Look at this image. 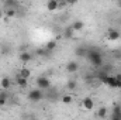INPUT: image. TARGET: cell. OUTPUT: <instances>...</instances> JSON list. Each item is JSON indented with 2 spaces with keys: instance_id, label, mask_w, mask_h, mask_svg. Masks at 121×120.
<instances>
[{
  "instance_id": "6da1fadb",
  "label": "cell",
  "mask_w": 121,
  "mask_h": 120,
  "mask_svg": "<svg viewBox=\"0 0 121 120\" xmlns=\"http://www.w3.org/2000/svg\"><path fill=\"white\" fill-rule=\"evenodd\" d=\"M99 81L103 85H106V86H108L111 89H121V79H117L113 75H108L107 72L99 74Z\"/></svg>"
},
{
  "instance_id": "7a4b0ae2",
  "label": "cell",
  "mask_w": 121,
  "mask_h": 120,
  "mask_svg": "<svg viewBox=\"0 0 121 120\" xmlns=\"http://www.w3.org/2000/svg\"><path fill=\"white\" fill-rule=\"evenodd\" d=\"M87 60L90 61V64L96 68H100L103 65V55L97 51V50H89L87 54H86Z\"/></svg>"
},
{
  "instance_id": "3957f363",
  "label": "cell",
  "mask_w": 121,
  "mask_h": 120,
  "mask_svg": "<svg viewBox=\"0 0 121 120\" xmlns=\"http://www.w3.org/2000/svg\"><path fill=\"white\" fill-rule=\"evenodd\" d=\"M28 100L30 102H39L42 97H44V93H42V89L39 88H35V89H31L28 92Z\"/></svg>"
},
{
  "instance_id": "277c9868",
  "label": "cell",
  "mask_w": 121,
  "mask_h": 120,
  "mask_svg": "<svg viewBox=\"0 0 121 120\" xmlns=\"http://www.w3.org/2000/svg\"><path fill=\"white\" fill-rule=\"evenodd\" d=\"M35 83H37V86L39 89H48L51 86V81L48 78H45V76H38L37 81H35Z\"/></svg>"
},
{
  "instance_id": "5b68a950",
  "label": "cell",
  "mask_w": 121,
  "mask_h": 120,
  "mask_svg": "<svg viewBox=\"0 0 121 120\" xmlns=\"http://www.w3.org/2000/svg\"><path fill=\"white\" fill-rule=\"evenodd\" d=\"M121 37L120 31L116 30V28H108L107 30V35H106V38L108 40V41H118Z\"/></svg>"
},
{
  "instance_id": "8992f818",
  "label": "cell",
  "mask_w": 121,
  "mask_h": 120,
  "mask_svg": "<svg viewBox=\"0 0 121 120\" xmlns=\"http://www.w3.org/2000/svg\"><path fill=\"white\" fill-rule=\"evenodd\" d=\"M78 69H79V64L76 61H69L66 64V71L69 74H75V72H78Z\"/></svg>"
},
{
  "instance_id": "52a82bcc",
  "label": "cell",
  "mask_w": 121,
  "mask_h": 120,
  "mask_svg": "<svg viewBox=\"0 0 121 120\" xmlns=\"http://www.w3.org/2000/svg\"><path fill=\"white\" fill-rule=\"evenodd\" d=\"M18 60L21 61L23 64H27V62H30V61L32 60V55H31V52H28V51L26 50V51H21V52H20Z\"/></svg>"
},
{
  "instance_id": "ba28073f",
  "label": "cell",
  "mask_w": 121,
  "mask_h": 120,
  "mask_svg": "<svg viewBox=\"0 0 121 120\" xmlns=\"http://www.w3.org/2000/svg\"><path fill=\"white\" fill-rule=\"evenodd\" d=\"M82 106H83L85 110H91V109L94 107V102H93L91 97H85L83 102H82Z\"/></svg>"
},
{
  "instance_id": "9c48e42d",
  "label": "cell",
  "mask_w": 121,
  "mask_h": 120,
  "mask_svg": "<svg viewBox=\"0 0 121 120\" xmlns=\"http://www.w3.org/2000/svg\"><path fill=\"white\" fill-rule=\"evenodd\" d=\"M17 0H3L4 9H17Z\"/></svg>"
},
{
  "instance_id": "30bf717a",
  "label": "cell",
  "mask_w": 121,
  "mask_h": 120,
  "mask_svg": "<svg viewBox=\"0 0 121 120\" xmlns=\"http://www.w3.org/2000/svg\"><path fill=\"white\" fill-rule=\"evenodd\" d=\"M111 119L113 120H121V106H114Z\"/></svg>"
},
{
  "instance_id": "8fae6325",
  "label": "cell",
  "mask_w": 121,
  "mask_h": 120,
  "mask_svg": "<svg viewBox=\"0 0 121 120\" xmlns=\"http://www.w3.org/2000/svg\"><path fill=\"white\" fill-rule=\"evenodd\" d=\"M58 1H59V0H48V1H47V9H48L49 11H55V10L58 9Z\"/></svg>"
},
{
  "instance_id": "7c38bea8",
  "label": "cell",
  "mask_w": 121,
  "mask_h": 120,
  "mask_svg": "<svg viewBox=\"0 0 121 120\" xmlns=\"http://www.w3.org/2000/svg\"><path fill=\"white\" fill-rule=\"evenodd\" d=\"M70 27H72L75 31H80V30H83L85 23H83V21H80V20H76V21H73V24H72Z\"/></svg>"
},
{
  "instance_id": "4fadbf2b",
  "label": "cell",
  "mask_w": 121,
  "mask_h": 120,
  "mask_svg": "<svg viewBox=\"0 0 121 120\" xmlns=\"http://www.w3.org/2000/svg\"><path fill=\"white\" fill-rule=\"evenodd\" d=\"M0 86H1V89H9L10 86H11V81L9 79V78H1V81H0Z\"/></svg>"
},
{
  "instance_id": "5bb4252c",
  "label": "cell",
  "mask_w": 121,
  "mask_h": 120,
  "mask_svg": "<svg viewBox=\"0 0 121 120\" xmlns=\"http://www.w3.org/2000/svg\"><path fill=\"white\" fill-rule=\"evenodd\" d=\"M7 99H9V95H7L6 89H3L0 92V106H4L7 103Z\"/></svg>"
},
{
  "instance_id": "9a60e30c",
  "label": "cell",
  "mask_w": 121,
  "mask_h": 120,
  "mask_svg": "<svg viewBox=\"0 0 121 120\" xmlns=\"http://www.w3.org/2000/svg\"><path fill=\"white\" fill-rule=\"evenodd\" d=\"M45 48L51 52V51H54L55 48H56V40H49L47 44H45Z\"/></svg>"
},
{
  "instance_id": "2e32d148",
  "label": "cell",
  "mask_w": 121,
  "mask_h": 120,
  "mask_svg": "<svg viewBox=\"0 0 121 120\" xmlns=\"http://www.w3.org/2000/svg\"><path fill=\"white\" fill-rule=\"evenodd\" d=\"M87 48H85V47H79V48H76L75 50V54L78 55V57H86V54H87Z\"/></svg>"
},
{
  "instance_id": "e0dca14e",
  "label": "cell",
  "mask_w": 121,
  "mask_h": 120,
  "mask_svg": "<svg viewBox=\"0 0 121 120\" xmlns=\"http://www.w3.org/2000/svg\"><path fill=\"white\" fill-rule=\"evenodd\" d=\"M17 83L20 88H27L28 86V82H27V78H23V76H17Z\"/></svg>"
},
{
  "instance_id": "ac0fdd59",
  "label": "cell",
  "mask_w": 121,
  "mask_h": 120,
  "mask_svg": "<svg viewBox=\"0 0 121 120\" xmlns=\"http://www.w3.org/2000/svg\"><path fill=\"white\" fill-rule=\"evenodd\" d=\"M18 75H20V76H23V78H27V79H28V78L31 76V71L28 69V68H26V66H24V68H21V69H20Z\"/></svg>"
},
{
  "instance_id": "d6986e66",
  "label": "cell",
  "mask_w": 121,
  "mask_h": 120,
  "mask_svg": "<svg viewBox=\"0 0 121 120\" xmlns=\"http://www.w3.org/2000/svg\"><path fill=\"white\" fill-rule=\"evenodd\" d=\"M16 11H17V9H4V17H7V18L14 17Z\"/></svg>"
},
{
  "instance_id": "ffe728a7",
  "label": "cell",
  "mask_w": 121,
  "mask_h": 120,
  "mask_svg": "<svg viewBox=\"0 0 121 120\" xmlns=\"http://www.w3.org/2000/svg\"><path fill=\"white\" fill-rule=\"evenodd\" d=\"M97 116H99L100 119H106V117H107V107H100V109L97 110Z\"/></svg>"
},
{
  "instance_id": "44dd1931",
  "label": "cell",
  "mask_w": 121,
  "mask_h": 120,
  "mask_svg": "<svg viewBox=\"0 0 121 120\" xmlns=\"http://www.w3.org/2000/svg\"><path fill=\"white\" fill-rule=\"evenodd\" d=\"M60 100H62V103H65V105H70V103H72V95H63V96L60 97Z\"/></svg>"
},
{
  "instance_id": "7402d4cb",
  "label": "cell",
  "mask_w": 121,
  "mask_h": 120,
  "mask_svg": "<svg viewBox=\"0 0 121 120\" xmlns=\"http://www.w3.org/2000/svg\"><path fill=\"white\" fill-rule=\"evenodd\" d=\"M73 32H75V30H73L72 27H69V28H66V30H65L63 37H65V38H72V37H73Z\"/></svg>"
},
{
  "instance_id": "603a6c76",
  "label": "cell",
  "mask_w": 121,
  "mask_h": 120,
  "mask_svg": "<svg viewBox=\"0 0 121 120\" xmlns=\"http://www.w3.org/2000/svg\"><path fill=\"white\" fill-rule=\"evenodd\" d=\"M47 52H49L47 48L44 50V48H39V50H37V55H39V57H44V55H47Z\"/></svg>"
},
{
  "instance_id": "cb8c5ba5",
  "label": "cell",
  "mask_w": 121,
  "mask_h": 120,
  "mask_svg": "<svg viewBox=\"0 0 121 120\" xmlns=\"http://www.w3.org/2000/svg\"><path fill=\"white\" fill-rule=\"evenodd\" d=\"M68 88H69L70 90L76 89V82H75V81H70V82H68Z\"/></svg>"
},
{
  "instance_id": "d4e9b609",
  "label": "cell",
  "mask_w": 121,
  "mask_h": 120,
  "mask_svg": "<svg viewBox=\"0 0 121 120\" xmlns=\"http://www.w3.org/2000/svg\"><path fill=\"white\" fill-rule=\"evenodd\" d=\"M76 1H78V0H66V3H68V6H72V4H76Z\"/></svg>"
},
{
  "instance_id": "484cf974",
  "label": "cell",
  "mask_w": 121,
  "mask_h": 120,
  "mask_svg": "<svg viewBox=\"0 0 121 120\" xmlns=\"http://www.w3.org/2000/svg\"><path fill=\"white\" fill-rule=\"evenodd\" d=\"M3 17H4V11H3V10H1V9H0V20H1V18H3Z\"/></svg>"
},
{
  "instance_id": "4316f807",
  "label": "cell",
  "mask_w": 121,
  "mask_h": 120,
  "mask_svg": "<svg viewBox=\"0 0 121 120\" xmlns=\"http://www.w3.org/2000/svg\"><path fill=\"white\" fill-rule=\"evenodd\" d=\"M117 4H118V7L121 9V0H118V1H117Z\"/></svg>"
},
{
  "instance_id": "83f0119b",
  "label": "cell",
  "mask_w": 121,
  "mask_h": 120,
  "mask_svg": "<svg viewBox=\"0 0 121 120\" xmlns=\"http://www.w3.org/2000/svg\"><path fill=\"white\" fill-rule=\"evenodd\" d=\"M113 1H118V0H113Z\"/></svg>"
},
{
  "instance_id": "f1b7e54d",
  "label": "cell",
  "mask_w": 121,
  "mask_h": 120,
  "mask_svg": "<svg viewBox=\"0 0 121 120\" xmlns=\"http://www.w3.org/2000/svg\"><path fill=\"white\" fill-rule=\"evenodd\" d=\"M120 23H121V18H120Z\"/></svg>"
}]
</instances>
